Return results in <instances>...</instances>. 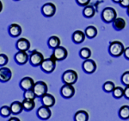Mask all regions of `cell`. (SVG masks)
<instances>
[{
  "instance_id": "6da1fadb",
  "label": "cell",
  "mask_w": 129,
  "mask_h": 121,
  "mask_svg": "<svg viewBox=\"0 0 129 121\" xmlns=\"http://www.w3.org/2000/svg\"><path fill=\"white\" fill-rule=\"evenodd\" d=\"M126 48L124 47L123 43L120 41H113L109 43V53L113 57H120L124 55V51Z\"/></svg>"
},
{
  "instance_id": "7a4b0ae2",
  "label": "cell",
  "mask_w": 129,
  "mask_h": 121,
  "mask_svg": "<svg viewBox=\"0 0 129 121\" xmlns=\"http://www.w3.org/2000/svg\"><path fill=\"white\" fill-rule=\"evenodd\" d=\"M102 20L106 24L113 23V21L117 17V12L112 7H106L103 9L101 14Z\"/></svg>"
},
{
  "instance_id": "3957f363",
  "label": "cell",
  "mask_w": 129,
  "mask_h": 121,
  "mask_svg": "<svg viewBox=\"0 0 129 121\" xmlns=\"http://www.w3.org/2000/svg\"><path fill=\"white\" fill-rule=\"evenodd\" d=\"M62 81L64 84H71L73 85L78 80V74L73 69H68L64 71L62 74Z\"/></svg>"
},
{
  "instance_id": "277c9868",
  "label": "cell",
  "mask_w": 129,
  "mask_h": 121,
  "mask_svg": "<svg viewBox=\"0 0 129 121\" xmlns=\"http://www.w3.org/2000/svg\"><path fill=\"white\" fill-rule=\"evenodd\" d=\"M68 56V51L64 47L59 46V47L53 49V54L50 57H52L56 62H60V61H64L67 58Z\"/></svg>"
},
{
  "instance_id": "5b68a950",
  "label": "cell",
  "mask_w": 129,
  "mask_h": 121,
  "mask_svg": "<svg viewBox=\"0 0 129 121\" xmlns=\"http://www.w3.org/2000/svg\"><path fill=\"white\" fill-rule=\"evenodd\" d=\"M41 67V69L46 74H51L56 68V61L53 60L52 57L47 58L42 62Z\"/></svg>"
},
{
  "instance_id": "8992f818",
  "label": "cell",
  "mask_w": 129,
  "mask_h": 121,
  "mask_svg": "<svg viewBox=\"0 0 129 121\" xmlns=\"http://www.w3.org/2000/svg\"><path fill=\"white\" fill-rule=\"evenodd\" d=\"M33 90H34L37 98H41L47 93L48 87H47V83H46L45 81L39 80V81H36V82H35V86L33 87Z\"/></svg>"
},
{
  "instance_id": "52a82bcc",
  "label": "cell",
  "mask_w": 129,
  "mask_h": 121,
  "mask_svg": "<svg viewBox=\"0 0 129 121\" xmlns=\"http://www.w3.org/2000/svg\"><path fill=\"white\" fill-rule=\"evenodd\" d=\"M44 60L42 54L37 50L32 51L29 55V63L32 67H40Z\"/></svg>"
},
{
  "instance_id": "ba28073f",
  "label": "cell",
  "mask_w": 129,
  "mask_h": 121,
  "mask_svg": "<svg viewBox=\"0 0 129 121\" xmlns=\"http://www.w3.org/2000/svg\"><path fill=\"white\" fill-rule=\"evenodd\" d=\"M56 10L57 9H56L54 4L48 2V3H46L45 5H43V6L41 7V13L46 17H52L55 15Z\"/></svg>"
},
{
  "instance_id": "9c48e42d",
  "label": "cell",
  "mask_w": 129,
  "mask_h": 121,
  "mask_svg": "<svg viewBox=\"0 0 129 121\" xmlns=\"http://www.w3.org/2000/svg\"><path fill=\"white\" fill-rule=\"evenodd\" d=\"M96 63H95V62L94 60L92 59H87V60H84V62L82 63V68L83 70H84V73H86V74H93V73L95 72V70H96Z\"/></svg>"
},
{
  "instance_id": "30bf717a",
  "label": "cell",
  "mask_w": 129,
  "mask_h": 121,
  "mask_svg": "<svg viewBox=\"0 0 129 121\" xmlns=\"http://www.w3.org/2000/svg\"><path fill=\"white\" fill-rule=\"evenodd\" d=\"M51 107H48V106H41L37 109L36 112V115L41 120H47L51 118L52 116V111L50 109Z\"/></svg>"
},
{
  "instance_id": "8fae6325",
  "label": "cell",
  "mask_w": 129,
  "mask_h": 121,
  "mask_svg": "<svg viewBox=\"0 0 129 121\" xmlns=\"http://www.w3.org/2000/svg\"><path fill=\"white\" fill-rule=\"evenodd\" d=\"M60 94L64 99H71L75 94V88L73 85L64 84L60 88Z\"/></svg>"
},
{
  "instance_id": "7c38bea8",
  "label": "cell",
  "mask_w": 129,
  "mask_h": 121,
  "mask_svg": "<svg viewBox=\"0 0 129 121\" xmlns=\"http://www.w3.org/2000/svg\"><path fill=\"white\" fill-rule=\"evenodd\" d=\"M14 60L18 65H25L29 61V55L27 53V51L18 50L14 56Z\"/></svg>"
},
{
  "instance_id": "4fadbf2b",
  "label": "cell",
  "mask_w": 129,
  "mask_h": 121,
  "mask_svg": "<svg viewBox=\"0 0 129 121\" xmlns=\"http://www.w3.org/2000/svg\"><path fill=\"white\" fill-rule=\"evenodd\" d=\"M35 84V80L33 78H31L29 76H26L23 77V78L21 80L20 83H19V86L21 87L22 90H28V89H32L34 87Z\"/></svg>"
},
{
  "instance_id": "5bb4252c",
  "label": "cell",
  "mask_w": 129,
  "mask_h": 121,
  "mask_svg": "<svg viewBox=\"0 0 129 121\" xmlns=\"http://www.w3.org/2000/svg\"><path fill=\"white\" fill-rule=\"evenodd\" d=\"M12 77V72L10 68L7 67H1L0 68V81L2 83L8 82L11 80Z\"/></svg>"
},
{
  "instance_id": "9a60e30c",
  "label": "cell",
  "mask_w": 129,
  "mask_h": 121,
  "mask_svg": "<svg viewBox=\"0 0 129 121\" xmlns=\"http://www.w3.org/2000/svg\"><path fill=\"white\" fill-rule=\"evenodd\" d=\"M41 102L43 106H48V107H53L56 103V99L53 94L47 93L42 97H41Z\"/></svg>"
},
{
  "instance_id": "2e32d148",
  "label": "cell",
  "mask_w": 129,
  "mask_h": 121,
  "mask_svg": "<svg viewBox=\"0 0 129 121\" xmlns=\"http://www.w3.org/2000/svg\"><path fill=\"white\" fill-rule=\"evenodd\" d=\"M30 42L26 38H19L16 43V48L17 50L28 51L30 49Z\"/></svg>"
},
{
  "instance_id": "e0dca14e",
  "label": "cell",
  "mask_w": 129,
  "mask_h": 121,
  "mask_svg": "<svg viewBox=\"0 0 129 121\" xmlns=\"http://www.w3.org/2000/svg\"><path fill=\"white\" fill-rule=\"evenodd\" d=\"M22 29L19 24H11L8 28V32H9V35L11 37H19L21 34H22Z\"/></svg>"
},
{
  "instance_id": "ac0fdd59",
  "label": "cell",
  "mask_w": 129,
  "mask_h": 121,
  "mask_svg": "<svg viewBox=\"0 0 129 121\" xmlns=\"http://www.w3.org/2000/svg\"><path fill=\"white\" fill-rule=\"evenodd\" d=\"M86 35L85 32L82 30H75L73 34L72 35V40L76 44H80V43H84L85 38H86Z\"/></svg>"
},
{
  "instance_id": "d6986e66",
  "label": "cell",
  "mask_w": 129,
  "mask_h": 121,
  "mask_svg": "<svg viewBox=\"0 0 129 121\" xmlns=\"http://www.w3.org/2000/svg\"><path fill=\"white\" fill-rule=\"evenodd\" d=\"M113 24V28L115 30L117 31H120V30H123L125 28H126V20L122 17H116L115 19L113 21L112 23Z\"/></svg>"
},
{
  "instance_id": "ffe728a7",
  "label": "cell",
  "mask_w": 129,
  "mask_h": 121,
  "mask_svg": "<svg viewBox=\"0 0 129 121\" xmlns=\"http://www.w3.org/2000/svg\"><path fill=\"white\" fill-rule=\"evenodd\" d=\"M10 108H11L12 114H14V115L20 114L21 112H22V110H24L23 106H22V102L18 101V100L13 101L10 104Z\"/></svg>"
},
{
  "instance_id": "44dd1931",
  "label": "cell",
  "mask_w": 129,
  "mask_h": 121,
  "mask_svg": "<svg viewBox=\"0 0 129 121\" xmlns=\"http://www.w3.org/2000/svg\"><path fill=\"white\" fill-rule=\"evenodd\" d=\"M60 39L59 36L57 35H52L48 38V41H47V45H48L49 49H54L56 48L59 47L60 46Z\"/></svg>"
},
{
  "instance_id": "7402d4cb",
  "label": "cell",
  "mask_w": 129,
  "mask_h": 121,
  "mask_svg": "<svg viewBox=\"0 0 129 121\" xmlns=\"http://www.w3.org/2000/svg\"><path fill=\"white\" fill-rule=\"evenodd\" d=\"M89 113L84 110H79L74 114V121H88Z\"/></svg>"
},
{
  "instance_id": "603a6c76",
  "label": "cell",
  "mask_w": 129,
  "mask_h": 121,
  "mask_svg": "<svg viewBox=\"0 0 129 121\" xmlns=\"http://www.w3.org/2000/svg\"><path fill=\"white\" fill-rule=\"evenodd\" d=\"M84 32H85V35H86L87 38H89V39L95 38L97 35V34H98V30H97V29L95 28L94 25H89L88 27H86Z\"/></svg>"
},
{
  "instance_id": "cb8c5ba5",
  "label": "cell",
  "mask_w": 129,
  "mask_h": 121,
  "mask_svg": "<svg viewBox=\"0 0 129 121\" xmlns=\"http://www.w3.org/2000/svg\"><path fill=\"white\" fill-rule=\"evenodd\" d=\"M95 10L93 5H89L84 7V10H83V15H84V17L92 18L93 16H95Z\"/></svg>"
},
{
  "instance_id": "d4e9b609",
  "label": "cell",
  "mask_w": 129,
  "mask_h": 121,
  "mask_svg": "<svg viewBox=\"0 0 129 121\" xmlns=\"http://www.w3.org/2000/svg\"><path fill=\"white\" fill-rule=\"evenodd\" d=\"M22 106H23L24 111L30 112L32 110H34V108L35 107V99H23V100H22Z\"/></svg>"
},
{
  "instance_id": "484cf974",
  "label": "cell",
  "mask_w": 129,
  "mask_h": 121,
  "mask_svg": "<svg viewBox=\"0 0 129 121\" xmlns=\"http://www.w3.org/2000/svg\"><path fill=\"white\" fill-rule=\"evenodd\" d=\"M119 117L121 119L126 120L129 119V106L127 105H124L119 109Z\"/></svg>"
},
{
  "instance_id": "4316f807",
  "label": "cell",
  "mask_w": 129,
  "mask_h": 121,
  "mask_svg": "<svg viewBox=\"0 0 129 121\" xmlns=\"http://www.w3.org/2000/svg\"><path fill=\"white\" fill-rule=\"evenodd\" d=\"M91 55H92V52H91L90 49H89L87 47L82 48L79 50V56L84 60L89 59L91 57Z\"/></svg>"
},
{
  "instance_id": "83f0119b",
  "label": "cell",
  "mask_w": 129,
  "mask_h": 121,
  "mask_svg": "<svg viewBox=\"0 0 129 121\" xmlns=\"http://www.w3.org/2000/svg\"><path fill=\"white\" fill-rule=\"evenodd\" d=\"M115 88V85L113 81L111 80H108L106 81L104 84L103 85V90L105 92V93H112L114 91V89Z\"/></svg>"
},
{
  "instance_id": "f1b7e54d",
  "label": "cell",
  "mask_w": 129,
  "mask_h": 121,
  "mask_svg": "<svg viewBox=\"0 0 129 121\" xmlns=\"http://www.w3.org/2000/svg\"><path fill=\"white\" fill-rule=\"evenodd\" d=\"M112 94L115 99H121L122 97H124V88L121 87H115V88L112 92Z\"/></svg>"
},
{
  "instance_id": "f546056e",
  "label": "cell",
  "mask_w": 129,
  "mask_h": 121,
  "mask_svg": "<svg viewBox=\"0 0 129 121\" xmlns=\"http://www.w3.org/2000/svg\"><path fill=\"white\" fill-rule=\"evenodd\" d=\"M0 114L3 118H8L12 114L11 108L9 106H3L0 109Z\"/></svg>"
},
{
  "instance_id": "4dcf8cb0",
  "label": "cell",
  "mask_w": 129,
  "mask_h": 121,
  "mask_svg": "<svg viewBox=\"0 0 129 121\" xmlns=\"http://www.w3.org/2000/svg\"><path fill=\"white\" fill-rule=\"evenodd\" d=\"M36 95H35L34 90L32 89H28V90H25L23 93V99H35Z\"/></svg>"
},
{
  "instance_id": "1f68e13d",
  "label": "cell",
  "mask_w": 129,
  "mask_h": 121,
  "mask_svg": "<svg viewBox=\"0 0 129 121\" xmlns=\"http://www.w3.org/2000/svg\"><path fill=\"white\" fill-rule=\"evenodd\" d=\"M120 80L125 87L129 86V71H126L122 74L121 77H120Z\"/></svg>"
},
{
  "instance_id": "d6a6232c",
  "label": "cell",
  "mask_w": 129,
  "mask_h": 121,
  "mask_svg": "<svg viewBox=\"0 0 129 121\" xmlns=\"http://www.w3.org/2000/svg\"><path fill=\"white\" fill-rule=\"evenodd\" d=\"M8 62H9V58L5 54H0V66L5 67L7 65Z\"/></svg>"
},
{
  "instance_id": "836d02e7",
  "label": "cell",
  "mask_w": 129,
  "mask_h": 121,
  "mask_svg": "<svg viewBox=\"0 0 129 121\" xmlns=\"http://www.w3.org/2000/svg\"><path fill=\"white\" fill-rule=\"evenodd\" d=\"M91 0H76V3L78 4L79 6H83V7H85V6L89 5V3H90Z\"/></svg>"
},
{
  "instance_id": "e575fe53",
  "label": "cell",
  "mask_w": 129,
  "mask_h": 121,
  "mask_svg": "<svg viewBox=\"0 0 129 121\" xmlns=\"http://www.w3.org/2000/svg\"><path fill=\"white\" fill-rule=\"evenodd\" d=\"M119 5L123 8H128L129 7V0H120Z\"/></svg>"
},
{
  "instance_id": "d590c367",
  "label": "cell",
  "mask_w": 129,
  "mask_h": 121,
  "mask_svg": "<svg viewBox=\"0 0 129 121\" xmlns=\"http://www.w3.org/2000/svg\"><path fill=\"white\" fill-rule=\"evenodd\" d=\"M124 97L126 99H129V86L126 87L124 88Z\"/></svg>"
},
{
  "instance_id": "8d00e7d4",
  "label": "cell",
  "mask_w": 129,
  "mask_h": 121,
  "mask_svg": "<svg viewBox=\"0 0 129 121\" xmlns=\"http://www.w3.org/2000/svg\"><path fill=\"white\" fill-rule=\"evenodd\" d=\"M124 56L126 60L129 61V47H126L124 51Z\"/></svg>"
},
{
  "instance_id": "74e56055",
  "label": "cell",
  "mask_w": 129,
  "mask_h": 121,
  "mask_svg": "<svg viewBox=\"0 0 129 121\" xmlns=\"http://www.w3.org/2000/svg\"><path fill=\"white\" fill-rule=\"evenodd\" d=\"M8 121H21V120L19 118H17V117H10Z\"/></svg>"
},
{
  "instance_id": "f35d334b",
  "label": "cell",
  "mask_w": 129,
  "mask_h": 121,
  "mask_svg": "<svg viewBox=\"0 0 129 121\" xmlns=\"http://www.w3.org/2000/svg\"><path fill=\"white\" fill-rule=\"evenodd\" d=\"M112 1H113L114 3H115V4H120V0H112Z\"/></svg>"
},
{
  "instance_id": "ab89813d",
  "label": "cell",
  "mask_w": 129,
  "mask_h": 121,
  "mask_svg": "<svg viewBox=\"0 0 129 121\" xmlns=\"http://www.w3.org/2000/svg\"><path fill=\"white\" fill-rule=\"evenodd\" d=\"M126 13H127V15L129 16V7L126 8Z\"/></svg>"
},
{
  "instance_id": "60d3db41",
  "label": "cell",
  "mask_w": 129,
  "mask_h": 121,
  "mask_svg": "<svg viewBox=\"0 0 129 121\" xmlns=\"http://www.w3.org/2000/svg\"><path fill=\"white\" fill-rule=\"evenodd\" d=\"M14 1H20V0H14Z\"/></svg>"
}]
</instances>
